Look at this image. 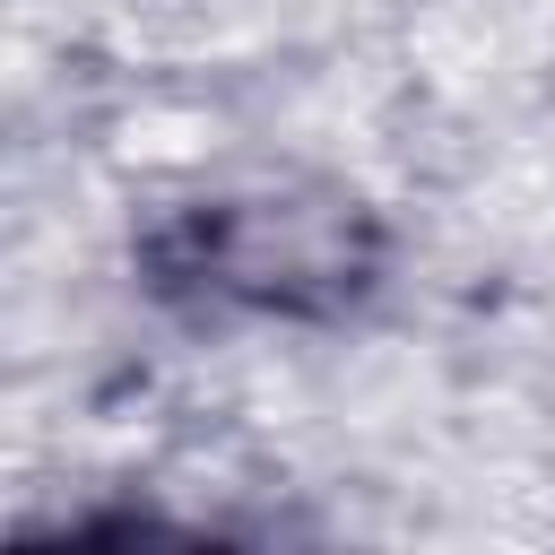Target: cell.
<instances>
[{
  "instance_id": "obj_1",
  "label": "cell",
  "mask_w": 555,
  "mask_h": 555,
  "mask_svg": "<svg viewBox=\"0 0 555 555\" xmlns=\"http://www.w3.org/2000/svg\"><path fill=\"white\" fill-rule=\"evenodd\" d=\"M147 269L165 295H191L217 312L321 321L373 286L382 225L330 182H286V191L269 182V191H225V199L173 208L147 234Z\"/></svg>"
}]
</instances>
